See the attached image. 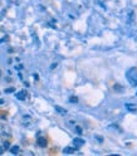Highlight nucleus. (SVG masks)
Instances as JSON below:
<instances>
[{"instance_id":"4","label":"nucleus","mask_w":137,"mask_h":156,"mask_svg":"<svg viewBox=\"0 0 137 156\" xmlns=\"http://www.w3.org/2000/svg\"><path fill=\"white\" fill-rule=\"evenodd\" d=\"M15 96H16V98H18V100H25L27 98V92L25 91H20Z\"/></svg>"},{"instance_id":"8","label":"nucleus","mask_w":137,"mask_h":156,"mask_svg":"<svg viewBox=\"0 0 137 156\" xmlns=\"http://www.w3.org/2000/svg\"><path fill=\"white\" fill-rule=\"evenodd\" d=\"M56 109L58 112H60V113H63V115H65V113H67V111H65V109H62L60 107H58V106H56Z\"/></svg>"},{"instance_id":"9","label":"nucleus","mask_w":137,"mask_h":156,"mask_svg":"<svg viewBox=\"0 0 137 156\" xmlns=\"http://www.w3.org/2000/svg\"><path fill=\"white\" fill-rule=\"evenodd\" d=\"M69 101H70V102H73V103H77L78 102V98H77V97H70V98H69Z\"/></svg>"},{"instance_id":"5","label":"nucleus","mask_w":137,"mask_h":156,"mask_svg":"<svg viewBox=\"0 0 137 156\" xmlns=\"http://www.w3.org/2000/svg\"><path fill=\"white\" fill-rule=\"evenodd\" d=\"M126 107H127L128 111H136V109H137L136 104H131V103H127V104H126Z\"/></svg>"},{"instance_id":"7","label":"nucleus","mask_w":137,"mask_h":156,"mask_svg":"<svg viewBox=\"0 0 137 156\" xmlns=\"http://www.w3.org/2000/svg\"><path fill=\"white\" fill-rule=\"evenodd\" d=\"M73 151H74V149L67 147V149H64V150H63V152H64V154H70V152H73Z\"/></svg>"},{"instance_id":"1","label":"nucleus","mask_w":137,"mask_h":156,"mask_svg":"<svg viewBox=\"0 0 137 156\" xmlns=\"http://www.w3.org/2000/svg\"><path fill=\"white\" fill-rule=\"evenodd\" d=\"M126 77H127V81L130 82L131 86L137 87V68L136 67H132L126 72Z\"/></svg>"},{"instance_id":"6","label":"nucleus","mask_w":137,"mask_h":156,"mask_svg":"<svg viewBox=\"0 0 137 156\" xmlns=\"http://www.w3.org/2000/svg\"><path fill=\"white\" fill-rule=\"evenodd\" d=\"M10 151H11V154H18L19 152V146H13L10 149Z\"/></svg>"},{"instance_id":"2","label":"nucleus","mask_w":137,"mask_h":156,"mask_svg":"<svg viewBox=\"0 0 137 156\" xmlns=\"http://www.w3.org/2000/svg\"><path fill=\"white\" fill-rule=\"evenodd\" d=\"M73 145H74V149H79V147H82L83 145H84V140L83 138H81V137H76L73 140Z\"/></svg>"},{"instance_id":"3","label":"nucleus","mask_w":137,"mask_h":156,"mask_svg":"<svg viewBox=\"0 0 137 156\" xmlns=\"http://www.w3.org/2000/svg\"><path fill=\"white\" fill-rule=\"evenodd\" d=\"M37 144H38V146H40V147H47L48 141H47V138H45V137H38Z\"/></svg>"},{"instance_id":"10","label":"nucleus","mask_w":137,"mask_h":156,"mask_svg":"<svg viewBox=\"0 0 137 156\" xmlns=\"http://www.w3.org/2000/svg\"><path fill=\"white\" fill-rule=\"evenodd\" d=\"M76 132H77L78 135H82V128L79 127V126H76Z\"/></svg>"},{"instance_id":"12","label":"nucleus","mask_w":137,"mask_h":156,"mask_svg":"<svg viewBox=\"0 0 137 156\" xmlns=\"http://www.w3.org/2000/svg\"><path fill=\"white\" fill-rule=\"evenodd\" d=\"M4 146H5L4 149H9V142H4Z\"/></svg>"},{"instance_id":"11","label":"nucleus","mask_w":137,"mask_h":156,"mask_svg":"<svg viewBox=\"0 0 137 156\" xmlns=\"http://www.w3.org/2000/svg\"><path fill=\"white\" fill-rule=\"evenodd\" d=\"M14 91H15V88L11 87V88H8V90H6L5 92H6V93H10V92H14Z\"/></svg>"}]
</instances>
